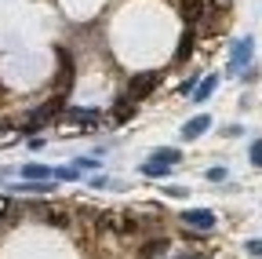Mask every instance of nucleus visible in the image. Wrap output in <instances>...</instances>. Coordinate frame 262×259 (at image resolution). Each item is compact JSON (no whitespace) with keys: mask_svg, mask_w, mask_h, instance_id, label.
I'll list each match as a JSON object with an SVG mask.
<instances>
[{"mask_svg":"<svg viewBox=\"0 0 262 259\" xmlns=\"http://www.w3.org/2000/svg\"><path fill=\"white\" fill-rule=\"evenodd\" d=\"M157 84H160V73H153V70L139 73L135 81H131V88H127V99H135V103H139V99H146V95H149Z\"/></svg>","mask_w":262,"mask_h":259,"instance_id":"nucleus-1","label":"nucleus"},{"mask_svg":"<svg viewBox=\"0 0 262 259\" xmlns=\"http://www.w3.org/2000/svg\"><path fill=\"white\" fill-rule=\"evenodd\" d=\"M182 223L189 226V230H211V226H215V212L211 208H189L182 215Z\"/></svg>","mask_w":262,"mask_h":259,"instance_id":"nucleus-2","label":"nucleus"},{"mask_svg":"<svg viewBox=\"0 0 262 259\" xmlns=\"http://www.w3.org/2000/svg\"><path fill=\"white\" fill-rule=\"evenodd\" d=\"M251 48H255V44H251V37H244V41H237V44H233V55H229V73H237L244 62L251 58Z\"/></svg>","mask_w":262,"mask_h":259,"instance_id":"nucleus-3","label":"nucleus"},{"mask_svg":"<svg viewBox=\"0 0 262 259\" xmlns=\"http://www.w3.org/2000/svg\"><path fill=\"white\" fill-rule=\"evenodd\" d=\"M211 128V117L208 113H201V117H193V121H186L182 124V139H196V135H204Z\"/></svg>","mask_w":262,"mask_h":259,"instance_id":"nucleus-4","label":"nucleus"},{"mask_svg":"<svg viewBox=\"0 0 262 259\" xmlns=\"http://www.w3.org/2000/svg\"><path fill=\"white\" fill-rule=\"evenodd\" d=\"M22 175L29 183H48V179H55V168H48V165H22Z\"/></svg>","mask_w":262,"mask_h":259,"instance_id":"nucleus-5","label":"nucleus"},{"mask_svg":"<svg viewBox=\"0 0 262 259\" xmlns=\"http://www.w3.org/2000/svg\"><path fill=\"white\" fill-rule=\"evenodd\" d=\"M201 18H204V0H186V4H182V22L196 26Z\"/></svg>","mask_w":262,"mask_h":259,"instance_id":"nucleus-6","label":"nucleus"},{"mask_svg":"<svg viewBox=\"0 0 262 259\" xmlns=\"http://www.w3.org/2000/svg\"><path fill=\"white\" fill-rule=\"evenodd\" d=\"M164 252H168V241H164V237H153V241L142 245L139 259H157V255H164Z\"/></svg>","mask_w":262,"mask_h":259,"instance_id":"nucleus-7","label":"nucleus"},{"mask_svg":"<svg viewBox=\"0 0 262 259\" xmlns=\"http://www.w3.org/2000/svg\"><path fill=\"white\" fill-rule=\"evenodd\" d=\"M215 84H219V77H215V73H208V77H204L201 84H196V88H193V103H204V99H208V95L215 91Z\"/></svg>","mask_w":262,"mask_h":259,"instance_id":"nucleus-8","label":"nucleus"},{"mask_svg":"<svg viewBox=\"0 0 262 259\" xmlns=\"http://www.w3.org/2000/svg\"><path fill=\"white\" fill-rule=\"evenodd\" d=\"M171 168H175V165H164V161H153V157H149L146 165H142V175H149V179H164Z\"/></svg>","mask_w":262,"mask_h":259,"instance_id":"nucleus-9","label":"nucleus"},{"mask_svg":"<svg viewBox=\"0 0 262 259\" xmlns=\"http://www.w3.org/2000/svg\"><path fill=\"white\" fill-rule=\"evenodd\" d=\"M189 51H193V33H186V37L179 41V51H175V62H186V58H189Z\"/></svg>","mask_w":262,"mask_h":259,"instance_id":"nucleus-10","label":"nucleus"},{"mask_svg":"<svg viewBox=\"0 0 262 259\" xmlns=\"http://www.w3.org/2000/svg\"><path fill=\"white\" fill-rule=\"evenodd\" d=\"M179 157H182V153H179V150H171V146H164V150H157V153H153V161H164V165H175Z\"/></svg>","mask_w":262,"mask_h":259,"instance_id":"nucleus-11","label":"nucleus"},{"mask_svg":"<svg viewBox=\"0 0 262 259\" xmlns=\"http://www.w3.org/2000/svg\"><path fill=\"white\" fill-rule=\"evenodd\" d=\"M248 157H251V165H255V168H262V139L251 143V153H248Z\"/></svg>","mask_w":262,"mask_h":259,"instance_id":"nucleus-12","label":"nucleus"},{"mask_svg":"<svg viewBox=\"0 0 262 259\" xmlns=\"http://www.w3.org/2000/svg\"><path fill=\"white\" fill-rule=\"evenodd\" d=\"M55 179H80V168H55Z\"/></svg>","mask_w":262,"mask_h":259,"instance_id":"nucleus-13","label":"nucleus"},{"mask_svg":"<svg viewBox=\"0 0 262 259\" xmlns=\"http://www.w3.org/2000/svg\"><path fill=\"white\" fill-rule=\"evenodd\" d=\"M248 255L262 259V237H251V241H248Z\"/></svg>","mask_w":262,"mask_h":259,"instance_id":"nucleus-14","label":"nucleus"},{"mask_svg":"<svg viewBox=\"0 0 262 259\" xmlns=\"http://www.w3.org/2000/svg\"><path fill=\"white\" fill-rule=\"evenodd\" d=\"M226 175H229V172H226V168H211V172H208V179H211V183H222V179H226Z\"/></svg>","mask_w":262,"mask_h":259,"instance_id":"nucleus-15","label":"nucleus"},{"mask_svg":"<svg viewBox=\"0 0 262 259\" xmlns=\"http://www.w3.org/2000/svg\"><path fill=\"white\" fill-rule=\"evenodd\" d=\"M164 193H168V197H186L182 186H164Z\"/></svg>","mask_w":262,"mask_h":259,"instance_id":"nucleus-16","label":"nucleus"},{"mask_svg":"<svg viewBox=\"0 0 262 259\" xmlns=\"http://www.w3.org/2000/svg\"><path fill=\"white\" fill-rule=\"evenodd\" d=\"M127 113H131V106H127V103H117V121H124Z\"/></svg>","mask_w":262,"mask_h":259,"instance_id":"nucleus-17","label":"nucleus"},{"mask_svg":"<svg viewBox=\"0 0 262 259\" xmlns=\"http://www.w3.org/2000/svg\"><path fill=\"white\" fill-rule=\"evenodd\" d=\"M171 259H201V252H182V255H171Z\"/></svg>","mask_w":262,"mask_h":259,"instance_id":"nucleus-18","label":"nucleus"},{"mask_svg":"<svg viewBox=\"0 0 262 259\" xmlns=\"http://www.w3.org/2000/svg\"><path fill=\"white\" fill-rule=\"evenodd\" d=\"M4 212H11V201H8V197H0V215H4Z\"/></svg>","mask_w":262,"mask_h":259,"instance_id":"nucleus-19","label":"nucleus"}]
</instances>
